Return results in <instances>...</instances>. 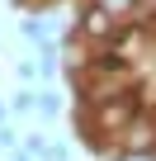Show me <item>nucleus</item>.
<instances>
[{
    "label": "nucleus",
    "instance_id": "9b49d317",
    "mask_svg": "<svg viewBox=\"0 0 156 161\" xmlns=\"http://www.w3.org/2000/svg\"><path fill=\"white\" fill-rule=\"evenodd\" d=\"M0 119H5V104H0Z\"/></svg>",
    "mask_w": 156,
    "mask_h": 161
},
{
    "label": "nucleus",
    "instance_id": "6e6552de",
    "mask_svg": "<svg viewBox=\"0 0 156 161\" xmlns=\"http://www.w3.org/2000/svg\"><path fill=\"white\" fill-rule=\"evenodd\" d=\"M0 147H10V152H14V133H10V128H0Z\"/></svg>",
    "mask_w": 156,
    "mask_h": 161
},
{
    "label": "nucleus",
    "instance_id": "39448f33",
    "mask_svg": "<svg viewBox=\"0 0 156 161\" xmlns=\"http://www.w3.org/2000/svg\"><path fill=\"white\" fill-rule=\"evenodd\" d=\"M95 5H100V10H109V14L118 19V14H132V10H137V0H95Z\"/></svg>",
    "mask_w": 156,
    "mask_h": 161
},
{
    "label": "nucleus",
    "instance_id": "0eeeda50",
    "mask_svg": "<svg viewBox=\"0 0 156 161\" xmlns=\"http://www.w3.org/2000/svg\"><path fill=\"white\" fill-rule=\"evenodd\" d=\"M10 109H14V114H24V109H33V95H29V90H19V95L10 100Z\"/></svg>",
    "mask_w": 156,
    "mask_h": 161
},
{
    "label": "nucleus",
    "instance_id": "7ed1b4c3",
    "mask_svg": "<svg viewBox=\"0 0 156 161\" xmlns=\"http://www.w3.org/2000/svg\"><path fill=\"white\" fill-rule=\"evenodd\" d=\"M118 29H123V24H118L109 10H100L95 0L81 10V33H85L90 43H114V38H118Z\"/></svg>",
    "mask_w": 156,
    "mask_h": 161
},
{
    "label": "nucleus",
    "instance_id": "9d476101",
    "mask_svg": "<svg viewBox=\"0 0 156 161\" xmlns=\"http://www.w3.org/2000/svg\"><path fill=\"white\" fill-rule=\"evenodd\" d=\"M14 161H33V156H29V152H19V156H14Z\"/></svg>",
    "mask_w": 156,
    "mask_h": 161
},
{
    "label": "nucleus",
    "instance_id": "20e7f679",
    "mask_svg": "<svg viewBox=\"0 0 156 161\" xmlns=\"http://www.w3.org/2000/svg\"><path fill=\"white\" fill-rule=\"evenodd\" d=\"M33 109H38L43 119H57V114H62V95H52V90H43V95H33Z\"/></svg>",
    "mask_w": 156,
    "mask_h": 161
},
{
    "label": "nucleus",
    "instance_id": "f03ea898",
    "mask_svg": "<svg viewBox=\"0 0 156 161\" xmlns=\"http://www.w3.org/2000/svg\"><path fill=\"white\" fill-rule=\"evenodd\" d=\"M123 156H151L156 152V119L151 114H137L128 128H123Z\"/></svg>",
    "mask_w": 156,
    "mask_h": 161
},
{
    "label": "nucleus",
    "instance_id": "1a4fd4ad",
    "mask_svg": "<svg viewBox=\"0 0 156 161\" xmlns=\"http://www.w3.org/2000/svg\"><path fill=\"white\" fill-rule=\"evenodd\" d=\"M137 5H142V10H156V0H137Z\"/></svg>",
    "mask_w": 156,
    "mask_h": 161
},
{
    "label": "nucleus",
    "instance_id": "f257e3e1",
    "mask_svg": "<svg viewBox=\"0 0 156 161\" xmlns=\"http://www.w3.org/2000/svg\"><path fill=\"white\" fill-rule=\"evenodd\" d=\"M137 114H142L137 95H132V90H123V95H114V100H100V104H95L90 128H95L100 137H123V128H128Z\"/></svg>",
    "mask_w": 156,
    "mask_h": 161
},
{
    "label": "nucleus",
    "instance_id": "423d86ee",
    "mask_svg": "<svg viewBox=\"0 0 156 161\" xmlns=\"http://www.w3.org/2000/svg\"><path fill=\"white\" fill-rule=\"evenodd\" d=\"M24 38H29V43H38V47H47V29H43L38 19H24Z\"/></svg>",
    "mask_w": 156,
    "mask_h": 161
},
{
    "label": "nucleus",
    "instance_id": "f8f14e48",
    "mask_svg": "<svg viewBox=\"0 0 156 161\" xmlns=\"http://www.w3.org/2000/svg\"><path fill=\"white\" fill-rule=\"evenodd\" d=\"M19 5H29V0H19Z\"/></svg>",
    "mask_w": 156,
    "mask_h": 161
}]
</instances>
